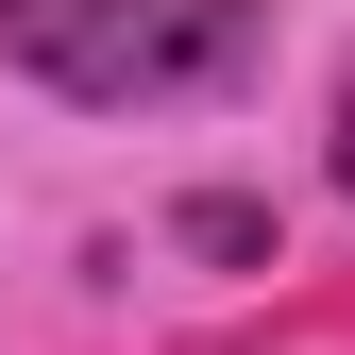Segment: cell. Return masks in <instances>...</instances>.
Returning <instances> with one entry per match:
<instances>
[{"instance_id": "obj_1", "label": "cell", "mask_w": 355, "mask_h": 355, "mask_svg": "<svg viewBox=\"0 0 355 355\" xmlns=\"http://www.w3.org/2000/svg\"><path fill=\"white\" fill-rule=\"evenodd\" d=\"M254 51H271V0H0V68H34L85 119L220 102Z\"/></svg>"}, {"instance_id": "obj_2", "label": "cell", "mask_w": 355, "mask_h": 355, "mask_svg": "<svg viewBox=\"0 0 355 355\" xmlns=\"http://www.w3.org/2000/svg\"><path fill=\"white\" fill-rule=\"evenodd\" d=\"M169 237H187V254H220V271H254V254H271V203L203 187V203H169Z\"/></svg>"}, {"instance_id": "obj_3", "label": "cell", "mask_w": 355, "mask_h": 355, "mask_svg": "<svg viewBox=\"0 0 355 355\" xmlns=\"http://www.w3.org/2000/svg\"><path fill=\"white\" fill-rule=\"evenodd\" d=\"M338 187H355V68H338Z\"/></svg>"}]
</instances>
